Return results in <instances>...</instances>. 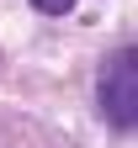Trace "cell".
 <instances>
[{"label": "cell", "instance_id": "cell-1", "mask_svg": "<svg viewBox=\"0 0 138 148\" xmlns=\"http://www.w3.org/2000/svg\"><path fill=\"white\" fill-rule=\"evenodd\" d=\"M101 116L117 132H128L138 122V53L133 48H117L101 69Z\"/></svg>", "mask_w": 138, "mask_h": 148}, {"label": "cell", "instance_id": "cell-2", "mask_svg": "<svg viewBox=\"0 0 138 148\" xmlns=\"http://www.w3.org/2000/svg\"><path fill=\"white\" fill-rule=\"evenodd\" d=\"M43 16H64V11H74V0H32Z\"/></svg>", "mask_w": 138, "mask_h": 148}]
</instances>
